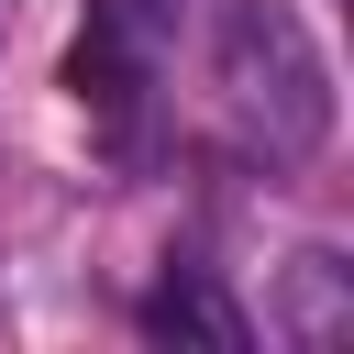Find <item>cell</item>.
<instances>
[{"mask_svg":"<svg viewBox=\"0 0 354 354\" xmlns=\"http://www.w3.org/2000/svg\"><path fill=\"white\" fill-rule=\"evenodd\" d=\"M277 332L299 343V354H332V343H354V266L343 254H288V277H277Z\"/></svg>","mask_w":354,"mask_h":354,"instance_id":"cell-2","label":"cell"},{"mask_svg":"<svg viewBox=\"0 0 354 354\" xmlns=\"http://www.w3.org/2000/svg\"><path fill=\"white\" fill-rule=\"evenodd\" d=\"M144 332H155V343H199V354H243V343H254V321H243L210 277H166V288L144 299Z\"/></svg>","mask_w":354,"mask_h":354,"instance_id":"cell-3","label":"cell"},{"mask_svg":"<svg viewBox=\"0 0 354 354\" xmlns=\"http://www.w3.org/2000/svg\"><path fill=\"white\" fill-rule=\"evenodd\" d=\"M100 22H122V33H144V22H155V0H100Z\"/></svg>","mask_w":354,"mask_h":354,"instance_id":"cell-5","label":"cell"},{"mask_svg":"<svg viewBox=\"0 0 354 354\" xmlns=\"http://www.w3.org/2000/svg\"><path fill=\"white\" fill-rule=\"evenodd\" d=\"M66 88L100 100V111H133V66H122V22H88L77 55H66Z\"/></svg>","mask_w":354,"mask_h":354,"instance_id":"cell-4","label":"cell"},{"mask_svg":"<svg viewBox=\"0 0 354 354\" xmlns=\"http://www.w3.org/2000/svg\"><path fill=\"white\" fill-rule=\"evenodd\" d=\"M210 88L221 122L266 155V166H310L332 144V55L288 0H221L210 22Z\"/></svg>","mask_w":354,"mask_h":354,"instance_id":"cell-1","label":"cell"}]
</instances>
